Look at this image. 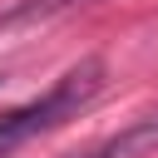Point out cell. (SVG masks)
I'll list each match as a JSON object with an SVG mask.
<instances>
[{
	"label": "cell",
	"mask_w": 158,
	"mask_h": 158,
	"mask_svg": "<svg viewBox=\"0 0 158 158\" xmlns=\"http://www.w3.org/2000/svg\"><path fill=\"white\" fill-rule=\"evenodd\" d=\"M153 148H158V114L133 118L128 128L109 133L104 143H94V148L79 153V158H143V153H153Z\"/></svg>",
	"instance_id": "cell-2"
},
{
	"label": "cell",
	"mask_w": 158,
	"mask_h": 158,
	"mask_svg": "<svg viewBox=\"0 0 158 158\" xmlns=\"http://www.w3.org/2000/svg\"><path fill=\"white\" fill-rule=\"evenodd\" d=\"M79 0H10L0 10V30H15V25H30V20H44V15H59Z\"/></svg>",
	"instance_id": "cell-3"
},
{
	"label": "cell",
	"mask_w": 158,
	"mask_h": 158,
	"mask_svg": "<svg viewBox=\"0 0 158 158\" xmlns=\"http://www.w3.org/2000/svg\"><path fill=\"white\" fill-rule=\"evenodd\" d=\"M99 89H104V59L89 54V59H79L74 69H64V74L40 94V99H30V104L0 114V158H10L15 148H25L30 138L59 128L64 118H74V114L99 94Z\"/></svg>",
	"instance_id": "cell-1"
}]
</instances>
